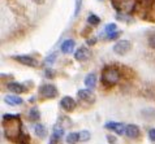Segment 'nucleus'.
<instances>
[{
    "mask_svg": "<svg viewBox=\"0 0 155 144\" xmlns=\"http://www.w3.org/2000/svg\"><path fill=\"white\" fill-rule=\"evenodd\" d=\"M2 126H3V134L8 140L20 139L21 134H22V122H21L20 114H11V113L3 114Z\"/></svg>",
    "mask_w": 155,
    "mask_h": 144,
    "instance_id": "nucleus-1",
    "label": "nucleus"
},
{
    "mask_svg": "<svg viewBox=\"0 0 155 144\" xmlns=\"http://www.w3.org/2000/svg\"><path fill=\"white\" fill-rule=\"evenodd\" d=\"M121 77H123L121 70H120L117 66H115V65H107V66H104V69L102 70L101 82H102V84L104 87L111 88V87H115L116 84L120 82Z\"/></svg>",
    "mask_w": 155,
    "mask_h": 144,
    "instance_id": "nucleus-2",
    "label": "nucleus"
},
{
    "mask_svg": "<svg viewBox=\"0 0 155 144\" xmlns=\"http://www.w3.org/2000/svg\"><path fill=\"white\" fill-rule=\"evenodd\" d=\"M39 95L43 99L51 100V99H56L59 96V90L55 84H42L39 87Z\"/></svg>",
    "mask_w": 155,
    "mask_h": 144,
    "instance_id": "nucleus-3",
    "label": "nucleus"
},
{
    "mask_svg": "<svg viewBox=\"0 0 155 144\" xmlns=\"http://www.w3.org/2000/svg\"><path fill=\"white\" fill-rule=\"evenodd\" d=\"M15 61L20 62V64H22L25 66H30V67H37L38 66V60L35 57L33 56H29V55H15V56H12Z\"/></svg>",
    "mask_w": 155,
    "mask_h": 144,
    "instance_id": "nucleus-4",
    "label": "nucleus"
},
{
    "mask_svg": "<svg viewBox=\"0 0 155 144\" xmlns=\"http://www.w3.org/2000/svg\"><path fill=\"white\" fill-rule=\"evenodd\" d=\"M114 52L116 55H119V56H124V55H127L129 51L132 49V43L127 39H121V40H117L114 45Z\"/></svg>",
    "mask_w": 155,
    "mask_h": 144,
    "instance_id": "nucleus-5",
    "label": "nucleus"
},
{
    "mask_svg": "<svg viewBox=\"0 0 155 144\" xmlns=\"http://www.w3.org/2000/svg\"><path fill=\"white\" fill-rule=\"evenodd\" d=\"M77 97H78L82 103H86V104H93L94 101H95V96H94L93 91L87 87L77 91Z\"/></svg>",
    "mask_w": 155,
    "mask_h": 144,
    "instance_id": "nucleus-6",
    "label": "nucleus"
},
{
    "mask_svg": "<svg viewBox=\"0 0 155 144\" xmlns=\"http://www.w3.org/2000/svg\"><path fill=\"white\" fill-rule=\"evenodd\" d=\"M91 58V51L87 47H80L74 52V60L78 62H86Z\"/></svg>",
    "mask_w": 155,
    "mask_h": 144,
    "instance_id": "nucleus-7",
    "label": "nucleus"
},
{
    "mask_svg": "<svg viewBox=\"0 0 155 144\" xmlns=\"http://www.w3.org/2000/svg\"><path fill=\"white\" fill-rule=\"evenodd\" d=\"M60 107H61V109L65 112H73L76 109L77 104H76V100L73 99L72 96L67 95V96L61 97V100H60Z\"/></svg>",
    "mask_w": 155,
    "mask_h": 144,
    "instance_id": "nucleus-8",
    "label": "nucleus"
},
{
    "mask_svg": "<svg viewBox=\"0 0 155 144\" xmlns=\"http://www.w3.org/2000/svg\"><path fill=\"white\" fill-rule=\"evenodd\" d=\"M125 127L127 126L121 124V122H107L104 125V129L108 131H112V133L117 134V135H124L125 134Z\"/></svg>",
    "mask_w": 155,
    "mask_h": 144,
    "instance_id": "nucleus-9",
    "label": "nucleus"
},
{
    "mask_svg": "<svg viewBox=\"0 0 155 144\" xmlns=\"http://www.w3.org/2000/svg\"><path fill=\"white\" fill-rule=\"evenodd\" d=\"M141 135V130L137 125L134 124H129L125 127V136L129 139H137Z\"/></svg>",
    "mask_w": 155,
    "mask_h": 144,
    "instance_id": "nucleus-10",
    "label": "nucleus"
},
{
    "mask_svg": "<svg viewBox=\"0 0 155 144\" xmlns=\"http://www.w3.org/2000/svg\"><path fill=\"white\" fill-rule=\"evenodd\" d=\"M64 131H65V129L61 127L60 125H55L54 126V130H52V136H51L50 139V143L51 144H55V143H59L60 142V139L63 138V135H64Z\"/></svg>",
    "mask_w": 155,
    "mask_h": 144,
    "instance_id": "nucleus-11",
    "label": "nucleus"
},
{
    "mask_svg": "<svg viewBox=\"0 0 155 144\" xmlns=\"http://www.w3.org/2000/svg\"><path fill=\"white\" fill-rule=\"evenodd\" d=\"M7 88L11 92H13V94H24V92L28 91V88L25 87V84L22 83H18V82H9L7 84Z\"/></svg>",
    "mask_w": 155,
    "mask_h": 144,
    "instance_id": "nucleus-12",
    "label": "nucleus"
},
{
    "mask_svg": "<svg viewBox=\"0 0 155 144\" xmlns=\"http://www.w3.org/2000/svg\"><path fill=\"white\" fill-rule=\"evenodd\" d=\"M4 103L8 105H12V107H16V105H21L24 103L22 97L18 96V94H13V95H7L4 96Z\"/></svg>",
    "mask_w": 155,
    "mask_h": 144,
    "instance_id": "nucleus-13",
    "label": "nucleus"
},
{
    "mask_svg": "<svg viewBox=\"0 0 155 144\" xmlns=\"http://www.w3.org/2000/svg\"><path fill=\"white\" fill-rule=\"evenodd\" d=\"M76 47V42L73 40V39H67V40H64L61 45H60V49H61V52L63 53H72L73 52V49H74Z\"/></svg>",
    "mask_w": 155,
    "mask_h": 144,
    "instance_id": "nucleus-14",
    "label": "nucleus"
},
{
    "mask_svg": "<svg viewBox=\"0 0 155 144\" xmlns=\"http://www.w3.org/2000/svg\"><path fill=\"white\" fill-rule=\"evenodd\" d=\"M84 83H85V86L87 88H90V90H94L95 86H97V75H95V73H89L85 77Z\"/></svg>",
    "mask_w": 155,
    "mask_h": 144,
    "instance_id": "nucleus-15",
    "label": "nucleus"
},
{
    "mask_svg": "<svg viewBox=\"0 0 155 144\" xmlns=\"http://www.w3.org/2000/svg\"><path fill=\"white\" fill-rule=\"evenodd\" d=\"M34 134H35L38 138H46L47 134H48V131H47V127L45 125L37 124L35 126H34Z\"/></svg>",
    "mask_w": 155,
    "mask_h": 144,
    "instance_id": "nucleus-16",
    "label": "nucleus"
},
{
    "mask_svg": "<svg viewBox=\"0 0 155 144\" xmlns=\"http://www.w3.org/2000/svg\"><path fill=\"white\" fill-rule=\"evenodd\" d=\"M28 117H29V121H31V122L39 121L41 120V112H39V109H38L37 107H31V108H30V111H29Z\"/></svg>",
    "mask_w": 155,
    "mask_h": 144,
    "instance_id": "nucleus-17",
    "label": "nucleus"
},
{
    "mask_svg": "<svg viewBox=\"0 0 155 144\" xmlns=\"http://www.w3.org/2000/svg\"><path fill=\"white\" fill-rule=\"evenodd\" d=\"M87 23H89V26H93V27L98 26V25L101 23V17L94 14V13H90L87 17Z\"/></svg>",
    "mask_w": 155,
    "mask_h": 144,
    "instance_id": "nucleus-18",
    "label": "nucleus"
},
{
    "mask_svg": "<svg viewBox=\"0 0 155 144\" xmlns=\"http://www.w3.org/2000/svg\"><path fill=\"white\" fill-rule=\"evenodd\" d=\"M65 142L68 144H76L80 142V133H69L65 138Z\"/></svg>",
    "mask_w": 155,
    "mask_h": 144,
    "instance_id": "nucleus-19",
    "label": "nucleus"
},
{
    "mask_svg": "<svg viewBox=\"0 0 155 144\" xmlns=\"http://www.w3.org/2000/svg\"><path fill=\"white\" fill-rule=\"evenodd\" d=\"M56 124L60 125V126H61V127H64V129H68V127H71V126H72V121H71L69 117L63 116V117H59V120H58Z\"/></svg>",
    "mask_w": 155,
    "mask_h": 144,
    "instance_id": "nucleus-20",
    "label": "nucleus"
},
{
    "mask_svg": "<svg viewBox=\"0 0 155 144\" xmlns=\"http://www.w3.org/2000/svg\"><path fill=\"white\" fill-rule=\"evenodd\" d=\"M90 139H91V134H90V131L84 130V131H81L80 133V142L86 143V142H89Z\"/></svg>",
    "mask_w": 155,
    "mask_h": 144,
    "instance_id": "nucleus-21",
    "label": "nucleus"
},
{
    "mask_svg": "<svg viewBox=\"0 0 155 144\" xmlns=\"http://www.w3.org/2000/svg\"><path fill=\"white\" fill-rule=\"evenodd\" d=\"M56 58H58V55H56V53L48 55V56L45 58V64H46L47 66H52V65H54V62L56 61Z\"/></svg>",
    "mask_w": 155,
    "mask_h": 144,
    "instance_id": "nucleus-22",
    "label": "nucleus"
},
{
    "mask_svg": "<svg viewBox=\"0 0 155 144\" xmlns=\"http://www.w3.org/2000/svg\"><path fill=\"white\" fill-rule=\"evenodd\" d=\"M82 3H84V0H74V13H73L74 17H78L81 8H82Z\"/></svg>",
    "mask_w": 155,
    "mask_h": 144,
    "instance_id": "nucleus-23",
    "label": "nucleus"
},
{
    "mask_svg": "<svg viewBox=\"0 0 155 144\" xmlns=\"http://www.w3.org/2000/svg\"><path fill=\"white\" fill-rule=\"evenodd\" d=\"M55 75H56V71H55L52 67H47V69L45 70V77L46 78H48V79H52V78H55Z\"/></svg>",
    "mask_w": 155,
    "mask_h": 144,
    "instance_id": "nucleus-24",
    "label": "nucleus"
},
{
    "mask_svg": "<svg viewBox=\"0 0 155 144\" xmlns=\"http://www.w3.org/2000/svg\"><path fill=\"white\" fill-rule=\"evenodd\" d=\"M116 30H117V25H116V23H108V25H107V26L104 27V33L106 34H111V33H114V31H116Z\"/></svg>",
    "mask_w": 155,
    "mask_h": 144,
    "instance_id": "nucleus-25",
    "label": "nucleus"
},
{
    "mask_svg": "<svg viewBox=\"0 0 155 144\" xmlns=\"http://www.w3.org/2000/svg\"><path fill=\"white\" fill-rule=\"evenodd\" d=\"M107 40H116V39H119L120 35H121V31H119V30H116L114 33H111V34H107Z\"/></svg>",
    "mask_w": 155,
    "mask_h": 144,
    "instance_id": "nucleus-26",
    "label": "nucleus"
},
{
    "mask_svg": "<svg viewBox=\"0 0 155 144\" xmlns=\"http://www.w3.org/2000/svg\"><path fill=\"white\" fill-rule=\"evenodd\" d=\"M147 44H149V47H150V48L155 49V33H153L151 35L147 38Z\"/></svg>",
    "mask_w": 155,
    "mask_h": 144,
    "instance_id": "nucleus-27",
    "label": "nucleus"
},
{
    "mask_svg": "<svg viewBox=\"0 0 155 144\" xmlns=\"http://www.w3.org/2000/svg\"><path fill=\"white\" fill-rule=\"evenodd\" d=\"M147 135H149L150 142L155 143V129H150V130H149V133H147Z\"/></svg>",
    "mask_w": 155,
    "mask_h": 144,
    "instance_id": "nucleus-28",
    "label": "nucleus"
},
{
    "mask_svg": "<svg viewBox=\"0 0 155 144\" xmlns=\"http://www.w3.org/2000/svg\"><path fill=\"white\" fill-rule=\"evenodd\" d=\"M107 142L110 144H114V143L117 142V138H116L115 135H107Z\"/></svg>",
    "mask_w": 155,
    "mask_h": 144,
    "instance_id": "nucleus-29",
    "label": "nucleus"
},
{
    "mask_svg": "<svg viewBox=\"0 0 155 144\" xmlns=\"http://www.w3.org/2000/svg\"><path fill=\"white\" fill-rule=\"evenodd\" d=\"M97 38H89V39H86V45H94V44H95L97 43Z\"/></svg>",
    "mask_w": 155,
    "mask_h": 144,
    "instance_id": "nucleus-30",
    "label": "nucleus"
},
{
    "mask_svg": "<svg viewBox=\"0 0 155 144\" xmlns=\"http://www.w3.org/2000/svg\"><path fill=\"white\" fill-rule=\"evenodd\" d=\"M33 2L35 3L37 5H43V4H45V3L47 2V0H33Z\"/></svg>",
    "mask_w": 155,
    "mask_h": 144,
    "instance_id": "nucleus-31",
    "label": "nucleus"
},
{
    "mask_svg": "<svg viewBox=\"0 0 155 144\" xmlns=\"http://www.w3.org/2000/svg\"><path fill=\"white\" fill-rule=\"evenodd\" d=\"M34 101H35V99H34V96H33V97H30V99H29V103H34Z\"/></svg>",
    "mask_w": 155,
    "mask_h": 144,
    "instance_id": "nucleus-32",
    "label": "nucleus"
},
{
    "mask_svg": "<svg viewBox=\"0 0 155 144\" xmlns=\"http://www.w3.org/2000/svg\"><path fill=\"white\" fill-rule=\"evenodd\" d=\"M99 2H104V0H99Z\"/></svg>",
    "mask_w": 155,
    "mask_h": 144,
    "instance_id": "nucleus-33",
    "label": "nucleus"
}]
</instances>
